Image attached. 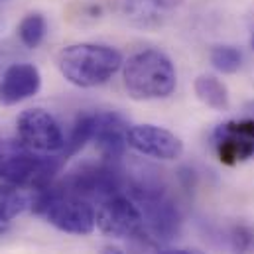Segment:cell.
Returning a JSON list of instances; mask_svg holds the SVG:
<instances>
[{"label": "cell", "mask_w": 254, "mask_h": 254, "mask_svg": "<svg viewBox=\"0 0 254 254\" xmlns=\"http://www.w3.org/2000/svg\"><path fill=\"white\" fill-rule=\"evenodd\" d=\"M65 158L38 154L16 140L0 142V178L20 190L40 191L52 186Z\"/></svg>", "instance_id": "6da1fadb"}, {"label": "cell", "mask_w": 254, "mask_h": 254, "mask_svg": "<svg viewBox=\"0 0 254 254\" xmlns=\"http://www.w3.org/2000/svg\"><path fill=\"white\" fill-rule=\"evenodd\" d=\"M123 65V54L103 44H71L58 56L62 75L81 89L107 83Z\"/></svg>", "instance_id": "7a4b0ae2"}, {"label": "cell", "mask_w": 254, "mask_h": 254, "mask_svg": "<svg viewBox=\"0 0 254 254\" xmlns=\"http://www.w3.org/2000/svg\"><path fill=\"white\" fill-rule=\"evenodd\" d=\"M125 87L136 101L168 99L178 85V73L172 60L158 50H144L125 64Z\"/></svg>", "instance_id": "3957f363"}, {"label": "cell", "mask_w": 254, "mask_h": 254, "mask_svg": "<svg viewBox=\"0 0 254 254\" xmlns=\"http://www.w3.org/2000/svg\"><path fill=\"white\" fill-rule=\"evenodd\" d=\"M32 207L36 213L44 215L50 225L69 235H91L97 227V209L93 203L54 184L36 191Z\"/></svg>", "instance_id": "277c9868"}, {"label": "cell", "mask_w": 254, "mask_h": 254, "mask_svg": "<svg viewBox=\"0 0 254 254\" xmlns=\"http://www.w3.org/2000/svg\"><path fill=\"white\" fill-rule=\"evenodd\" d=\"M58 186L62 190L73 193V195L87 199L93 205H99L117 193H123V191L127 193V190H125L127 182L121 176V172L107 166V164L83 166V168L71 172Z\"/></svg>", "instance_id": "5b68a950"}, {"label": "cell", "mask_w": 254, "mask_h": 254, "mask_svg": "<svg viewBox=\"0 0 254 254\" xmlns=\"http://www.w3.org/2000/svg\"><path fill=\"white\" fill-rule=\"evenodd\" d=\"M97 227L117 239H134L146 231L142 211L125 191L97 205Z\"/></svg>", "instance_id": "8992f818"}, {"label": "cell", "mask_w": 254, "mask_h": 254, "mask_svg": "<svg viewBox=\"0 0 254 254\" xmlns=\"http://www.w3.org/2000/svg\"><path fill=\"white\" fill-rule=\"evenodd\" d=\"M18 138L20 142L38 152V154H58L64 152L65 136L58 121L44 109H28L24 111L18 121Z\"/></svg>", "instance_id": "52a82bcc"}, {"label": "cell", "mask_w": 254, "mask_h": 254, "mask_svg": "<svg viewBox=\"0 0 254 254\" xmlns=\"http://www.w3.org/2000/svg\"><path fill=\"white\" fill-rule=\"evenodd\" d=\"M213 142L223 164L235 166L254 158V121H229L215 128Z\"/></svg>", "instance_id": "ba28073f"}, {"label": "cell", "mask_w": 254, "mask_h": 254, "mask_svg": "<svg viewBox=\"0 0 254 254\" xmlns=\"http://www.w3.org/2000/svg\"><path fill=\"white\" fill-rule=\"evenodd\" d=\"M127 142L132 150L142 156L172 162L182 158L184 142L170 130L154 125H136L128 128Z\"/></svg>", "instance_id": "9c48e42d"}, {"label": "cell", "mask_w": 254, "mask_h": 254, "mask_svg": "<svg viewBox=\"0 0 254 254\" xmlns=\"http://www.w3.org/2000/svg\"><path fill=\"white\" fill-rule=\"evenodd\" d=\"M42 87L40 69L32 64H12L0 79V103L10 107L34 97Z\"/></svg>", "instance_id": "30bf717a"}, {"label": "cell", "mask_w": 254, "mask_h": 254, "mask_svg": "<svg viewBox=\"0 0 254 254\" xmlns=\"http://www.w3.org/2000/svg\"><path fill=\"white\" fill-rule=\"evenodd\" d=\"M128 125L117 113H97L93 123V140L101 156L109 162L119 160L125 154Z\"/></svg>", "instance_id": "8fae6325"}, {"label": "cell", "mask_w": 254, "mask_h": 254, "mask_svg": "<svg viewBox=\"0 0 254 254\" xmlns=\"http://www.w3.org/2000/svg\"><path fill=\"white\" fill-rule=\"evenodd\" d=\"M180 0H125L123 10L130 22L142 28L162 24L166 12Z\"/></svg>", "instance_id": "7c38bea8"}, {"label": "cell", "mask_w": 254, "mask_h": 254, "mask_svg": "<svg viewBox=\"0 0 254 254\" xmlns=\"http://www.w3.org/2000/svg\"><path fill=\"white\" fill-rule=\"evenodd\" d=\"M195 95L197 99L213 111H227L229 109V91L225 83L213 75H199L195 79Z\"/></svg>", "instance_id": "4fadbf2b"}, {"label": "cell", "mask_w": 254, "mask_h": 254, "mask_svg": "<svg viewBox=\"0 0 254 254\" xmlns=\"http://www.w3.org/2000/svg\"><path fill=\"white\" fill-rule=\"evenodd\" d=\"M32 205V197L20 188H0V225L10 223L16 215H20L26 207Z\"/></svg>", "instance_id": "5bb4252c"}, {"label": "cell", "mask_w": 254, "mask_h": 254, "mask_svg": "<svg viewBox=\"0 0 254 254\" xmlns=\"http://www.w3.org/2000/svg\"><path fill=\"white\" fill-rule=\"evenodd\" d=\"M46 32H48V22H46V18L40 12L24 16L22 22L18 24V38L30 50L38 48L44 42Z\"/></svg>", "instance_id": "9a60e30c"}, {"label": "cell", "mask_w": 254, "mask_h": 254, "mask_svg": "<svg viewBox=\"0 0 254 254\" xmlns=\"http://www.w3.org/2000/svg\"><path fill=\"white\" fill-rule=\"evenodd\" d=\"M93 123H95V115H81L75 121L69 138L65 140L64 152H62V156H64L65 160L69 156H73L75 152H79L87 142L93 140Z\"/></svg>", "instance_id": "2e32d148"}, {"label": "cell", "mask_w": 254, "mask_h": 254, "mask_svg": "<svg viewBox=\"0 0 254 254\" xmlns=\"http://www.w3.org/2000/svg\"><path fill=\"white\" fill-rule=\"evenodd\" d=\"M209 60H211V65L217 71H221V73H235V71L241 69L243 54L237 48H231V46H217V48L211 50Z\"/></svg>", "instance_id": "e0dca14e"}, {"label": "cell", "mask_w": 254, "mask_h": 254, "mask_svg": "<svg viewBox=\"0 0 254 254\" xmlns=\"http://www.w3.org/2000/svg\"><path fill=\"white\" fill-rule=\"evenodd\" d=\"M164 254H201V253H197V251H168V253Z\"/></svg>", "instance_id": "ac0fdd59"}, {"label": "cell", "mask_w": 254, "mask_h": 254, "mask_svg": "<svg viewBox=\"0 0 254 254\" xmlns=\"http://www.w3.org/2000/svg\"><path fill=\"white\" fill-rule=\"evenodd\" d=\"M103 254H125V253H121L119 249H107V251H105Z\"/></svg>", "instance_id": "d6986e66"}]
</instances>
